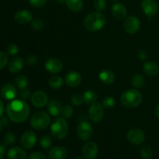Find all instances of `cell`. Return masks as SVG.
Masks as SVG:
<instances>
[{
	"label": "cell",
	"instance_id": "obj_1",
	"mask_svg": "<svg viewBox=\"0 0 159 159\" xmlns=\"http://www.w3.org/2000/svg\"><path fill=\"white\" fill-rule=\"evenodd\" d=\"M6 114L9 119L14 123H23L30 116V107L24 100L15 99L6 106Z\"/></svg>",
	"mask_w": 159,
	"mask_h": 159
},
{
	"label": "cell",
	"instance_id": "obj_2",
	"mask_svg": "<svg viewBox=\"0 0 159 159\" xmlns=\"http://www.w3.org/2000/svg\"><path fill=\"white\" fill-rule=\"evenodd\" d=\"M106 24V17L99 12L88 14L83 20L84 27L90 32H96L102 29Z\"/></svg>",
	"mask_w": 159,
	"mask_h": 159
},
{
	"label": "cell",
	"instance_id": "obj_3",
	"mask_svg": "<svg viewBox=\"0 0 159 159\" xmlns=\"http://www.w3.org/2000/svg\"><path fill=\"white\" fill-rule=\"evenodd\" d=\"M142 102V94L137 89H129L120 96V102L126 108H135Z\"/></svg>",
	"mask_w": 159,
	"mask_h": 159
},
{
	"label": "cell",
	"instance_id": "obj_4",
	"mask_svg": "<svg viewBox=\"0 0 159 159\" xmlns=\"http://www.w3.org/2000/svg\"><path fill=\"white\" fill-rule=\"evenodd\" d=\"M51 133L57 140L65 138L68 133V124L65 119L63 117L56 118L51 126Z\"/></svg>",
	"mask_w": 159,
	"mask_h": 159
},
{
	"label": "cell",
	"instance_id": "obj_5",
	"mask_svg": "<svg viewBox=\"0 0 159 159\" xmlns=\"http://www.w3.org/2000/svg\"><path fill=\"white\" fill-rule=\"evenodd\" d=\"M51 118L48 113L44 111H38L34 113L30 119V124L36 130H43L49 126Z\"/></svg>",
	"mask_w": 159,
	"mask_h": 159
},
{
	"label": "cell",
	"instance_id": "obj_6",
	"mask_svg": "<svg viewBox=\"0 0 159 159\" xmlns=\"http://www.w3.org/2000/svg\"><path fill=\"white\" fill-rule=\"evenodd\" d=\"M93 134V127L91 124L87 121L79 123L77 127L78 137L82 141H88L92 138Z\"/></svg>",
	"mask_w": 159,
	"mask_h": 159
},
{
	"label": "cell",
	"instance_id": "obj_7",
	"mask_svg": "<svg viewBox=\"0 0 159 159\" xmlns=\"http://www.w3.org/2000/svg\"><path fill=\"white\" fill-rule=\"evenodd\" d=\"M127 139L134 145H141L145 140V134L141 129L133 128L127 132Z\"/></svg>",
	"mask_w": 159,
	"mask_h": 159
},
{
	"label": "cell",
	"instance_id": "obj_8",
	"mask_svg": "<svg viewBox=\"0 0 159 159\" xmlns=\"http://www.w3.org/2000/svg\"><path fill=\"white\" fill-rule=\"evenodd\" d=\"M103 106L98 102L92 104L89 110V116L90 120L94 123H99L103 118L104 110Z\"/></svg>",
	"mask_w": 159,
	"mask_h": 159
},
{
	"label": "cell",
	"instance_id": "obj_9",
	"mask_svg": "<svg viewBox=\"0 0 159 159\" xmlns=\"http://www.w3.org/2000/svg\"><path fill=\"white\" fill-rule=\"evenodd\" d=\"M141 21L138 17L134 16H130L125 20L124 23V29L127 34H136L140 29Z\"/></svg>",
	"mask_w": 159,
	"mask_h": 159
},
{
	"label": "cell",
	"instance_id": "obj_10",
	"mask_svg": "<svg viewBox=\"0 0 159 159\" xmlns=\"http://www.w3.org/2000/svg\"><path fill=\"white\" fill-rule=\"evenodd\" d=\"M37 143V135L33 130H26L20 138L22 147L26 149H31Z\"/></svg>",
	"mask_w": 159,
	"mask_h": 159
},
{
	"label": "cell",
	"instance_id": "obj_11",
	"mask_svg": "<svg viewBox=\"0 0 159 159\" xmlns=\"http://www.w3.org/2000/svg\"><path fill=\"white\" fill-rule=\"evenodd\" d=\"M141 9L148 17L152 18L158 13V6L155 0H142Z\"/></svg>",
	"mask_w": 159,
	"mask_h": 159
},
{
	"label": "cell",
	"instance_id": "obj_12",
	"mask_svg": "<svg viewBox=\"0 0 159 159\" xmlns=\"http://www.w3.org/2000/svg\"><path fill=\"white\" fill-rule=\"evenodd\" d=\"M31 102L37 108L45 107L48 103V95L43 91H37L31 96Z\"/></svg>",
	"mask_w": 159,
	"mask_h": 159
},
{
	"label": "cell",
	"instance_id": "obj_13",
	"mask_svg": "<svg viewBox=\"0 0 159 159\" xmlns=\"http://www.w3.org/2000/svg\"><path fill=\"white\" fill-rule=\"evenodd\" d=\"M98 155V147L93 141L87 142L82 148V156L85 159H95Z\"/></svg>",
	"mask_w": 159,
	"mask_h": 159
},
{
	"label": "cell",
	"instance_id": "obj_14",
	"mask_svg": "<svg viewBox=\"0 0 159 159\" xmlns=\"http://www.w3.org/2000/svg\"><path fill=\"white\" fill-rule=\"evenodd\" d=\"M67 157L68 150L64 146H55L48 152L49 159H66Z\"/></svg>",
	"mask_w": 159,
	"mask_h": 159
},
{
	"label": "cell",
	"instance_id": "obj_15",
	"mask_svg": "<svg viewBox=\"0 0 159 159\" xmlns=\"http://www.w3.org/2000/svg\"><path fill=\"white\" fill-rule=\"evenodd\" d=\"M65 83L71 88L79 86V84L82 82V76L81 74L78 71H72L68 72L65 76Z\"/></svg>",
	"mask_w": 159,
	"mask_h": 159
},
{
	"label": "cell",
	"instance_id": "obj_16",
	"mask_svg": "<svg viewBox=\"0 0 159 159\" xmlns=\"http://www.w3.org/2000/svg\"><path fill=\"white\" fill-rule=\"evenodd\" d=\"M0 94L2 97L6 100H12L17 96L16 89L12 84H6L2 87L0 90Z\"/></svg>",
	"mask_w": 159,
	"mask_h": 159
},
{
	"label": "cell",
	"instance_id": "obj_17",
	"mask_svg": "<svg viewBox=\"0 0 159 159\" xmlns=\"http://www.w3.org/2000/svg\"><path fill=\"white\" fill-rule=\"evenodd\" d=\"M61 61L57 58H51L47 61L45 63V68L47 71H49L51 74H57L62 70Z\"/></svg>",
	"mask_w": 159,
	"mask_h": 159
},
{
	"label": "cell",
	"instance_id": "obj_18",
	"mask_svg": "<svg viewBox=\"0 0 159 159\" xmlns=\"http://www.w3.org/2000/svg\"><path fill=\"white\" fill-rule=\"evenodd\" d=\"M111 12L113 16L114 17L116 20H124L126 17L127 13V8L125 7L124 5H123L122 3H115L113 6H112Z\"/></svg>",
	"mask_w": 159,
	"mask_h": 159
},
{
	"label": "cell",
	"instance_id": "obj_19",
	"mask_svg": "<svg viewBox=\"0 0 159 159\" xmlns=\"http://www.w3.org/2000/svg\"><path fill=\"white\" fill-rule=\"evenodd\" d=\"M33 15L27 9H20L15 14V20L20 24H26L32 21Z\"/></svg>",
	"mask_w": 159,
	"mask_h": 159
},
{
	"label": "cell",
	"instance_id": "obj_20",
	"mask_svg": "<svg viewBox=\"0 0 159 159\" xmlns=\"http://www.w3.org/2000/svg\"><path fill=\"white\" fill-rule=\"evenodd\" d=\"M23 65H24V61L23 58L19 57H14L9 61L8 64V69L12 74H16L23 69Z\"/></svg>",
	"mask_w": 159,
	"mask_h": 159
},
{
	"label": "cell",
	"instance_id": "obj_21",
	"mask_svg": "<svg viewBox=\"0 0 159 159\" xmlns=\"http://www.w3.org/2000/svg\"><path fill=\"white\" fill-rule=\"evenodd\" d=\"M62 109H63V107L61 102L56 99H52L50 101L49 103H48V112L53 116H57L61 114Z\"/></svg>",
	"mask_w": 159,
	"mask_h": 159
},
{
	"label": "cell",
	"instance_id": "obj_22",
	"mask_svg": "<svg viewBox=\"0 0 159 159\" xmlns=\"http://www.w3.org/2000/svg\"><path fill=\"white\" fill-rule=\"evenodd\" d=\"M8 159H26V153L20 147H12L8 151Z\"/></svg>",
	"mask_w": 159,
	"mask_h": 159
},
{
	"label": "cell",
	"instance_id": "obj_23",
	"mask_svg": "<svg viewBox=\"0 0 159 159\" xmlns=\"http://www.w3.org/2000/svg\"><path fill=\"white\" fill-rule=\"evenodd\" d=\"M144 72L151 77L156 76L159 73V67L156 63L152 61H147L143 65Z\"/></svg>",
	"mask_w": 159,
	"mask_h": 159
},
{
	"label": "cell",
	"instance_id": "obj_24",
	"mask_svg": "<svg viewBox=\"0 0 159 159\" xmlns=\"http://www.w3.org/2000/svg\"><path fill=\"white\" fill-rule=\"evenodd\" d=\"M99 80L106 85H110L115 80V75L113 71L110 70H103L99 74Z\"/></svg>",
	"mask_w": 159,
	"mask_h": 159
},
{
	"label": "cell",
	"instance_id": "obj_25",
	"mask_svg": "<svg viewBox=\"0 0 159 159\" xmlns=\"http://www.w3.org/2000/svg\"><path fill=\"white\" fill-rule=\"evenodd\" d=\"M67 7L71 12H80L84 6L83 0H66L65 2Z\"/></svg>",
	"mask_w": 159,
	"mask_h": 159
},
{
	"label": "cell",
	"instance_id": "obj_26",
	"mask_svg": "<svg viewBox=\"0 0 159 159\" xmlns=\"http://www.w3.org/2000/svg\"><path fill=\"white\" fill-rule=\"evenodd\" d=\"M84 97V102L86 104H92L95 103L96 101L97 100L98 96L93 90H87L83 93Z\"/></svg>",
	"mask_w": 159,
	"mask_h": 159
},
{
	"label": "cell",
	"instance_id": "obj_27",
	"mask_svg": "<svg viewBox=\"0 0 159 159\" xmlns=\"http://www.w3.org/2000/svg\"><path fill=\"white\" fill-rule=\"evenodd\" d=\"M48 83H49L50 87H51L52 89H58L61 87H62L64 81L63 79H62L61 77H60V76L54 75L52 76V77L49 79Z\"/></svg>",
	"mask_w": 159,
	"mask_h": 159
},
{
	"label": "cell",
	"instance_id": "obj_28",
	"mask_svg": "<svg viewBox=\"0 0 159 159\" xmlns=\"http://www.w3.org/2000/svg\"><path fill=\"white\" fill-rule=\"evenodd\" d=\"M15 85L19 89L23 90L27 89L28 80L26 77L23 75H20L15 79Z\"/></svg>",
	"mask_w": 159,
	"mask_h": 159
},
{
	"label": "cell",
	"instance_id": "obj_29",
	"mask_svg": "<svg viewBox=\"0 0 159 159\" xmlns=\"http://www.w3.org/2000/svg\"><path fill=\"white\" fill-rule=\"evenodd\" d=\"M131 84L134 88L141 89L145 84V79L141 75H135L131 79Z\"/></svg>",
	"mask_w": 159,
	"mask_h": 159
},
{
	"label": "cell",
	"instance_id": "obj_30",
	"mask_svg": "<svg viewBox=\"0 0 159 159\" xmlns=\"http://www.w3.org/2000/svg\"><path fill=\"white\" fill-rule=\"evenodd\" d=\"M16 138L15 134H13L12 132H8L4 136L3 144L5 146L12 145L16 142Z\"/></svg>",
	"mask_w": 159,
	"mask_h": 159
},
{
	"label": "cell",
	"instance_id": "obj_31",
	"mask_svg": "<svg viewBox=\"0 0 159 159\" xmlns=\"http://www.w3.org/2000/svg\"><path fill=\"white\" fill-rule=\"evenodd\" d=\"M140 155L142 158L151 159L153 156V151L149 146H144V147L141 148Z\"/></svg>",
	"mask_w": 159,
	"mask_h": 159
},
{
	"label": "cell",
	"instance_id": "obj_32",
	"mask_svg": "<svg viewBox=\"0 0 159 159\" xmlns=\"http://www.w3.org/2000/svg\"><path fill=\"white\" fill-rule=\"evenodd\" d=\"M40 147L43 149H48L52 144V140H51V137L48 135H43L40 138Z\"/></svg>",
	"mask_w": 159,
	"mask_h": 159
},
{
	"label": "cell",
	"instance_id": "obj_33",
	"mask_svg": "<svg viewBox=\"0 0 159 159\" xmlns=\"http://www.w3.org/2000/svg\"><path fill=\"white\" fill-rule=\"evenodd\" d=\"M71 102L74 106H79L82 105L84 102V97L83 94L80 93H75L73 95L71 98Z\"/></svg>",
	"mask_w": 159,
	"mask_h": 159
},
{
	"label": "cell",
	"instance_id": "obj_34",
	"mask_svg": "<svg viewBox=\"0 0 159 159\" xmlns=\"http://www.w3.org/2000/svg\"><path fill=\"white\" fill-rule=\"evenodd\" d=\"M73 112H74V110H73L72 107L69 105H67L63 107L61 114V115H62V117H63L64 119H69V118H71V116H72Z\"/></svg>",
	"mask_w": 159,
	"mask_h": 159
},
{
	"label": "cell",
	"instance_id": "obj_35",
	"mask_svg": "<svg viewBox=\"0 0 159 159\" xmlns=\"http://www.w3.org/2000/svg\"><path fill=\"white\" fill-rule=\"evenodd\" d=\"M116 101L113 96H107L102 100V106L106 109H111L115 106Z\"/></svg>",
	"mask_w": 159,
	"mask_h": 159
},
{
	"label": "cell",
	"instance_id": "obj_36",
	"mask_svg": "<svg viewBox=\"0 0 159 159\" xmlns=\"http://www.w3.org/2000/svg\"><path fill=\"white\" fill-rule=\"evenodd\" d=\"M107 3L106 0H95L94 8L97 12H102L107 8Z\"/></svg>",
	"mask_w": 159,
	"mask_h": 159
},
{
	"label": "cell",
	"instance_id": "obj_37",
	"mask_svg": "<svg viewBox=\"0 0 159 159\" xmlns=\"http://www.w3.org/2000/svg\"><path fill=\"white\" fill-rule=\"evenodd\" d=\"M31 27L34 30L40 31L43 28V22L40 19H34L31 21Z\"/></svg>",
	"mask_w": 159,
	"mask_h": 159
},
{
	"label": "cell",
	"instance_id": "obj_38",
	"mask_svg": "<svg viewBox=\"0 0 159 159\" xmlns=\"http://www.w3.org/2000/svg\"><path fill=\"white\" fill-rule=\"evenodd\" d=\"M19 52V48L16 44H9L6 48V54L9 56H14Z\"/></svg>",
	"mask_w": 159,
	"mask_h": 159
},
{
	"label": "cell",
	"instance_id": "obj_39",
	"mask_svg": "<svg viewBox=\"0 0 159 159\" xmlns=\"http://www.w3.org/2000/svg\"><path fill=\"white\" fill-rule=\"evenodd\" d=\"M8 64V54L6 52L0 51V70L3 69Z\"/></svg>",
	"mask_w": 159,
	"mask_h": 159
},
{
	"label": "cell",
	"instance_id": "obj_40",
	"mask_svg": "<svg viewBox=\"0 0 159 159\" xmlns=\"http://www.w3.org/2000/svg\"><path fill=\"white\" fill-rule=\"evenodd\" d=\"M48 0H29L30 4L35 8L43 7L46 5Z\"/></svg>",
	"mask_w": 159,
	"mask_h": 159
},
{
	"label": "cell",
	"instance_id": "obj_41",
	"mask_svg": "<svg viewBox=\"0 0 159 159\" xmlns=\"http://www.w3.org/2000/svg\"><path fill=\"white\" fill-rule=\"evenodd\" d=\"M27 159H47V157L41 152H33Z\"/></svg>",
	"mask_w": 159,
	"mask_h": 159
},
{
	"label": "cell",
	"instance_id": "obj_42",
	"mask_svg": "<svg viewBox=\"0 0 159 159\" xmlns=\"http://www.w3.org/2000/svg\"><path fill=\"white\" fill-rule=\"evenodd\" d=\"M38 57L35 55H30L28 56L27 58H26V63L28 65H36V64L38 62Z\"/></svg>",
	"mask_w": 159,
	"mask_h": 159
},
{
	"label": "cell",
	"instance_id": "obj_43",
	"mask_svg": "<svg viewBox=\"0 0 159 159\" xmlns=\"http://www.w3.org/2000/svg\"><path fill=\"white\" fill-rule=\"evenodd\" d=\"M31 96L30 90L28 89H26L22 90L21 93H20V97L23 99V100H27Z\"/></svg>",
	"mask_w": 159,
	"mask_h": 159
},
{
	"label": "cell",
	"instance_id": "obj_44",
	"mask_svg": "<svg viewBox=\"0 0 159 159\" xmlns=\"http://www.w3.org/2000/svg\"><path fill=\"white\" fill-rule=\"evenodd\" d=\"M138 58L141 61H145L148 58V53L144 50H140L138 53Z\"/></svg>",
	"mask_w": 159,
	"mask_h": 159
},
{
	"label": "cell",
	"instance_id": "obj_45",
	"mask_svg": "<svg viewBox=\"0 0 159 159\" xmlns=\"http://www.w3.org/2000/svg\"><path fill=\"white\" fill-rule=\"evenodd\" d=\"M9 117H6V116H4L2 115V116L0 117V123H1L2 126V127H6V126L9 125V119H8Z\"/></svg>",
	"mask_w": 159,
	"mask_h": 159
},
{
	"label": "cell",
	"instance_id": "obj_46",
	"mask_svg": "<svg viewBox=\"0 0 159 159\" xmlns=\"http://www.w3.org/2000/svg\"><path fill=\"white\" fill-rule=\"evenodd\" d=\"M5 154H6V149H5L4 144H0V159L4 158Z\"/></svg>",
	"mask_w": 159,
	"mask_h": 159
},
{
	"label": "cell",
	"instance_id": "obj_47",
	"mask_svg": "<svg viewBox=\"0 0 159 159\" xmlns=\"http://www.w3.org/2000/svg\"><path fill=\"white\" fill-rule=\"evenodd\" d=\"M4 113V104H3L2 101L0 99V117L3 115Z\"/></svg>",
	"mask_w": 159,
	"mask_h": 159
},
{
	"label": "cell",
	"instance_id": "obj_48",
	"mask_svg": "<svg viewBox=\"0 0 159 159\" xmlns=\"http://www.w3.org/2000/svg\"><path fill=\"white\" fill-rule=\"evenodd\" d=\"M155 116H156L157 117H158V119H159V104H158V106H157L156 108H155Z\"/></svg>",
	"mask_w": 159,
	"mask_h": 159
},
{
	"label": "cell",
	"instance_id": "obj_49",
	"mask_svg": "<svg viewBox=\"0 0 159 159\" xmlns=\"http://www.w3.org/2000/svg\"><path fill=\"white\" fill-rule=\"evenodd\" d=\"M54 1L57 2L59 3H65L66 2V0H54Z\"/></svg>",
	"mask_w": 159,
	"mask_h": 159
},
{
	"label": "cell",
	"instance_id": "obj_50",
	"mask_svg": "<svg viewBox=\"0 0 159 159\" xmlns=\"http://www.w3.org/2000/svg\"><path fill=\"white\" fill-rule=\"evenodd\" d=\"M2 126L1 123H0V133H1V131H2Z\"/></svg>",
	"mask_w": 159,
	"mask_h": 159
},
{
	"label": "cell",
	"instance_id": "obj_51",
	"mask_svg": "<svg viewBox=\"0 0 159 159\" xmlns=\"http://www.w3.org/2000/svg\"><path fill=\"white\" fill-rule=\"evenodd\" d=\"M110 1H111V2H117L118 0H110Z\"/></svg>",
	"mask_w": 159,
	"mask_h": 159
},
{
	"label": "cell",
	"instance_id": "obj_52",
	"mask_svg": "<svg viewBox=\"0 0 159 159\" xmlns=\"http://www.w3.org/2000/svg\"><path fill=\"white\" fill-rule=\"evenodd\" d=\"M75 159H83L82 158H80V157H77V158H75Z\"/></svg>",
	"mask_w": 159,
	"mask_h": 159
},
{
	"label": "cell",
	"instance_id": "obj_53",
	"mask_svg": "<svg viewBox=\"0 0 159 159\" xmlns=\"http://www.w3.org/2000/svg\"><path fill=\"white\" fill-rule=\"evenodd\" d=\"M158 34H159V31H158Z\"/></svg>",
	"mask_w": 159,
	"mask_h": 159
}]
</instances>
